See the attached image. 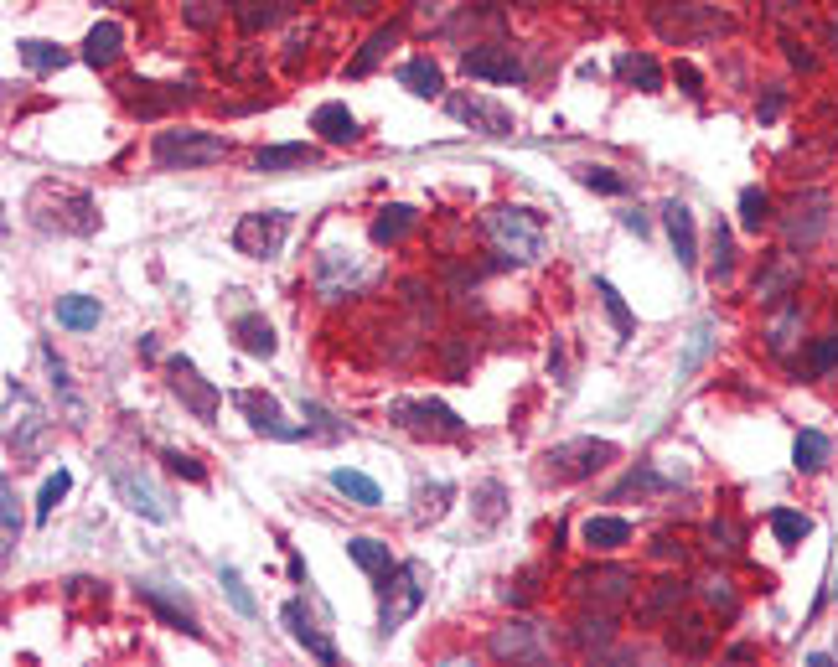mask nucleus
Listing matches in <instances>:
<instances>
[{"instance_id":"a878e982","label":"nucleus","mask_w":838,"mask_h":667,"mask_svg":"<svg viewBox=\"0 0 838 667\" xmlns=\"http://www.w3.org/2000/svg\"><path fill=\"white\" fill-rule=\"evenodd\" d=\"M275 16H280L275 0H233V21H238V32H244V37L264 32V26L275 21Z\"/></svg>"},{"instance_id":"2eb2a0df","label":"nucleus","mask_w":838,"mask_h":667,"mask_svg":"<svg viewBox=\"0 0 838 667\" xmlns=\"http://www.w3.org/2000/svg\"><path fill=\"white\" fill-rule=\"evenodd\" d=\"M311 130H321L326 145H352V140H357V119H352L342 104H321V109L311 114Z\"/></svg>"},{"instance_id":"f8f14e48","label":"nucleus","mask_w":838,"mask_h":667,"mask_svg":"<svg viewBox=\"0 0 838 667\" xmlns=\"http://www.w3.org/2000/svg\"><path fill=\"white\" fill-rule=\"evenodd\" d=\"M445 109H451L456 119H466V125H476L482 135H507V130H513V114L497 109V104H487V99H466V94H456V99H445Z\"/></svg>"},{"instance_id":"20e7f679","label":"nucleus","mask_w":838,"mask_h":667,"mask_svg":"<svg viewBox=\"0 0 838 667\" xmlns=\"http://www.w3.org/2000/svg\"><path fill=\"white\" fill-rule=\"evenodd\" d=\"M285 233H290V212H244L233 228V249L249 254V259H275L285 249Z\"/></svg>"},{"instance_id":"473e14b6","label":"nucleus","mask_w":838,"mask_h":667,"mask_svg":"<svg viewBox=\"0 0 838 667\" xmlns=\"http://www.w3.org/2000/svg\"><path fill=\"white\" fill-rule=\"evenodd\" d=\"M616 68H621L626 78H637V83L647 88V94H657V88H663V73H657V63H652V57H647V52H642V57H637V52H626V57H621V63H616Z\"/></svg>"},{"instance_id":"dca6fc26","label":"nucleus","mask_w":838,"mask_h":667,"mask_svg":"<svg viewBox=\"0 0 838 667\" xmlns=\"http://www.w3.org/2000/svg\"><path fill=\"white\" fill-rule=\"evenodd\" d=\"M119 47H125V32H119L114 21H99L94 32H88V42H83V63H94V68H109L114 57H119Z\"/></svg>"},{"instance_id":"412c9836","label":"nucleus","mask_w":838,"mask_h":667,"mask_svg":"<svg viewBox=\"0 0 838 667\" xmlns=\"http://www.w3.org/2000/svg\"><path fill=\"white\" fill-rule=\"evenodd\" d=\"M332 487H337L342 497H352L357 507H378V502H383L378 481H373V476H363V471H352V466H337V471H332Z\"/></svg>"},{"instance_id":"6ab92c4d","label":"nucleus","mask_w":838,"mask_h":667,"mask_svg":"<svg viewBox=\"0 0 838 667\" xmlns=\"http://www.w3.org/2000/svg\"><path fill=\"white\" fill-rule=\"evenodd\" d=\"M233 337H238V347L254 352V357H275V326H269L264 316H238L233 321Z\"/></svg>"},{"instance_id":"ea45409f","label":"nucleus","mask_w":838,"mask_h":667,"mask_svg":"<svg viewBox=\"0 0 838 667\" xmlns=\"http://www.w3.org/2000/svg\"><path fill=\"white\" fill-rule=\"evenodd\" d=\"M580 181H585V187H595V192H626V181H621V176H611L606 166H585V171H580Z\"/></svg>"},{"instance_id":"bb28decb","label":"nucleus","mask_w":838,"mask_h":667,"mask_svg":"<svg viewBox=\"0 0 838 667\" xmlns=\"http://www.w3.org/2000/svg\"><path fill=\"white\" fill-rule=\"evenodd\" d=\"M414 218H419V212L404 207V202H399V207H383L378 223H373V238H378V244H399V238L414 228Z\"/></svg>"},{"instance_id":"aec40b11","label":"nucleus","mask_w":838,"mask_h":667,"mask_svg":"<svg viewBox=\"0 0 838 667\" xmlns=\"http://www.w3.org/2000/svg\"><path fill=\"white\" fill-rule=\"evenodd\" d=\"M347 554H352V564L363 569V574H373V580H388V574H394L388 543H378V538H352V543H347Z\"/></svg>"},{"instance_id":"cd10ccee","label":"nucleus","mask_w":838,"mask_h":667,"mask_svg":"<svg viewBox=\"0 0 838 667\" xmlns=\"http://www.w3.org/2000/svg\"><path fill=\"white\" fill-rule=\"evenodd\" d=\"M394 42H399V26H378V32L368 37V47H363V52H357V57H352V68H347V73H352V78H363V73H373V63H378V57H383L388 47H394Z\"/></svg>"},{"instance_id":"393cba45","label":"nucleus","mask_w":838,"mask_h":667,"mask_svg":"<svg viewBox=\"0 0 838 667\" xmlns=\"http://www.w3.org/2000/svg\"><path fill=\"white\" fill-rule=\"evenodd\" d=\"M771 533H776L782 549H797V543L813 533V518H807V512H792V507H776L771 512Z\"/></svg>"},{"instance_id":"72a5a7b5","label":"nucleus","mask_w":838,"mask_h":667,"mask_svg":"<svg viewBox=\"0 0 838 667\" xmlns=\"http://www.w3.org/2000/svg\"><path fill=\"white\" fill-rule=\"evenodd\" d=\"M595 290H601V300H606V311H611L616 331H621V337H632V331H637V321H632V311H626V300H621V290H616L611 280H595Z\"/></svg>"},{"instance_id":"39448f33","label":"nucleus","mask_w":838,"mask_h":667,"mask_svg":"<svg viewBox=\"0 0 838 667\" xmlns=\"http://www.w3.org/2000/svg\"><path fill=\"white\" fill-rule=\"evenodd\" d=\"M109 471H114V487H119V497H125V507H130V512H140V518H151V523H166V518H171L166 492H161L145 471L135 476L130 466H119V461H114Z\"/></svg>"},{"instance_id":"a18cd8bd","label":"nucleus","mask_w":838,"mask_h":667,"mask_svg":"<svg viewBox=\"0 0 838 667\" xmlns=\"http://www.w3.org/2000/svg\"><path fill=\"white\" fill-rule=\"evenodd\" d=\"M833 47H838V16H833Z\"/></svg>"},{"instance_id":"ddd939ff","label":"nucleus","mask_w":838,"mask_h":667,"mask_svg":"<svg viewBox=\"0 0 838 667\" xmlns=\"http://www.w3.org/2000/svg\"><path fill=\"white\" fill-rule=\"evenodd\" d=\"M663 223H668V238H673V254L678 264H694L699 259V238H694V212H688L678 197L663 207Z\"/></svg>"},{"instance_id":"e433bc0d","label":"nucleus","mask_w":838,"mask_h":667,"mask_svg":"<svg viewBox=\"0 0 838 667\" xmlns=\"http://www.w3.org/2000/svg\"><path fill=\"white\" fill-rule=\"evenodd\" d=\"M709 337H714V326H709V321H699V326H694V337H688V352H683V362H678V373H683V378H688V373H694L699 362H704V352H709Z\"/></svg>"},{"instance_id":"7ed1b4c3","label":"nucleus","mask_w":838,"mask_h":667,"mask_svg":"<svg viewBox=\"0 0 838 667\" xmlns=\"http://www.w3.org/2000/svg\"><path fill=\"white\" fill-rule=\"evenodd\" d=\"M487 233L497 238V249L513 259H538L544 254V218L528 207H492L487 212Z\"/></svg>"},{"instance_id":"37998d69","label":"nucleus","mask_w":838,"mask_h":667,"mask_svg":"<svg viewBox=\"0 0 838 667\" xmlns=\"http://www.w3.org/2000/svg\"><path fill=\"white\" fill-rule=\"evenodd\" d=\"M776 114H782V94H771V99L761 104V119H776Z\"/></svg>"},{"instance_id":"c9c22d12","label":"nucleus","mask_w":838,"mask_h":667,"mask_svg":"<svg viewBox=\"0 0 838 667\" xmlns=\"http://www.w3.org/2000/svg\"><path fill=\"white\" fill-rule=\"evenodd\" d=\"M16 47H21V57H26V63H32V68H42V73H47V68H63V63H68V52H63V47H52V42H16Z\"/></svg>"},{"instance_id":"7c9ffc66","label":"nucleus","mask_w":838,"mask_h":667,"mask_svg":"<svg viewBox=\"0 0 838 667\" xmlns=\"http://www.w3.org/2000/svg\"><path fill=\"white\" fill-rule=\"evenodd\" d=\"M68 492H73V476H68L63 466H57V471H52V476L42 481V492H37V518L47 523V518H52V507H57V502H63Z\"/></svg>"},{"instance_id":"a19ab883","label":"nucleus","mask_w":838,"mask_h":667,"mask_svg":"<svg viewBox=\"0 0 838 667\" xmlns=\"http://www.w3.org/2000/svg\"><path fill=\"white\" fill-rule=\"evenodd\" d=\"M166 461H171V471H182V476H192V481H202V466H197L192 456H182V450H166Z\"/></svg>"},{"instance_id":"b1692460","label":"nucleus","mask_w":838,"mask_h":667,"mask_svg":"<svg viewBox=\"0 0 838 667\" xmlns=\"http://www.w3.org/2000/svg\"><path fill=\"white\" fill-rule=\"evenodd\" d=\"M404 409H414L419 419H404V430H440V435H461V419L445 409V404H404Z\"/></svg>"},{"instance_id":"1a4fd4ad","label":"nucleus","mask_w":838,"mask_h":667,"mask_svg":"<svg viewBox=\"0 0 838 667\" xmlns=\"http://www.w3.org/2000/svg\"><path fill=\"white\" fill-rule=\"evenodd\" d=\"M280 621L290 626V636L301 642L316 662H326V667H337V647L321 636V626L311 621V611H306V600H285V611H280Z\"/></svg>"},{"instance_id":"f03ea898","label":"nucleus","mask_w":838,"mask_h":667,"mask_svg":"<svg viewBox=\"0 0 838 667\" xmlns=\"http://www.w3.org/2000/svg\"><path fill=\"white\" fill-rule=\"evenodd\" d=\"M430 590V569L419 564V559H404L394 569V580H383V611H378V636H394L414 611H419V600H425Z\"/></svg>"},{"instance_id":"c03bdc74","label":"nucleus","mask_w":838,"mask_h":667,"mask_svg":"<svg viewBox=\"0 0 838 667\" xmlns=\"http://www.w3.org/2000/svg\"><path fill=\"white\" fill-rule=\"evenodd\" d=\"M347 6H352V11H368V6H378V0H347Z\"/></svg>"},{"instance_id":"5701e85b","label":"nucleus","mask_w":838,"mask_h":667,"mask_svg":"<svg viewBox=\"0 0 838 667\" xmlns=\"http://www.w3.org/2000/svg\"><path fill=\"white\" fill-rule=\"evenodd\" d=\"M57 326H68V331H94V326H99V300H94V295H63V300H57Z\"/></svg>"},{"instance_id":"4468645a","label":"nucleus","mask_w":838,"mask_h":667,"mask_svg":"<svg viewBox=\"0 0 838 667\" xmlns=\"http://www.w3.org/2000/svg\"><path fill=\"white\" fill-rule=\"evenodd\" d=\"M321 156L316 145H306V140H290V145H269V150H259L254 156V171H264V176H275V171H290V166H311Z\"/></svg>"},{"instance_id":"4be33fe9","label":"nucleus","mask_w":838,"mask_h":667,"mask_svg":"<svg viewBox=\"0 0 838 667\" xmlns=\"http://www.w3.org/2000/svg\"><path fill=\"white\" fill-rule=\"evenodd\" d=\"M140 600L151 605V611L166 621V626H176V631H187V636H197V616L187 611V605H176L171 595H161L156 585H140Z\"/></svg>"},{"instance_id":"4c0bfd02","label":"nucleus","mask_w":838,"mask_h":667,"mask_svg":"<svg viewBox=\"0 0 838 667\" xmlns=\"http://www.w3.org/2000/svg\"><path fill=\"white\" fill-rule=\"evenodd\" d=\"M807 368H813V373H818V378H823V373H833V368H838V331H833V337H823V342H818V347H813V357H807Z\"/></svg>"},{"instance_id":"a211bd4d","label":"nucleus","mask_w":838,"mask_h":667,"mask_svg":"<svg viewBox=\"0 0 838 667\" xmlns=\"http://www.w3.org/2000/svg\"><path fill=\"white\" fill-rule=\"evenodd\" d=\"M580 538L590 543V549H621V543H632V523L626 518H585V528H580Z\"/></svg>"},{"instance_id":"f257e3e1","label":"nucleus","mask_w":838,"mask_h":667,"mask_svg":"<svg viewBox=\"0 0 838 667\" xmlns=\"http://www.w3.org/2000/svg\"><path fill=\"white\" fill-rule=\"evenodd\" d=\"M151 156L161 171H197V166H213L228 156V140L223 135H207V130H161Z\"/></svg>"},{"instance_id":"f3484780","label":"nucleus","mask_w":838,"mask_h":667,"mask_svg":"<svg viewBox=\"0 0 838 667\" xmlns=\"http://www.w3.org/2000/svg\"><path fill=\"white\" fill-rule=\"evenodd\" d=\"M399 83L409 88V94H419V99H440V88H445V78H440V68L430 63V57H409V63L399 68Z\"/></svg>"},{"instance_id":"c756f323","label":"nucleus","mask_w":838,"mask_h":667,"mask_svg":"<svg viewBox=\"0 0 838 667\" xmlns=\"http://www.w3.org/2000/svg\"><path fill=\"white\" fill-rule=\"evenodd\" d=\"M0 538H6V554H16V543H21V512H16V487H11V481L0 487Z\"/></svg>"},{"instance_id":"9b49d317","label":"nucleus","mask_w":838,"mask_h":667,"mask_svg":"<svg viewBox=\"0 0 838 667\" xmlns=\"http://www.w3.org/2000/svg\"><path fill=\"white\" fill-rule=\"evenodd\" d=\"M611 456H616V445H606V440H575V445L549 450V466H554L559 476H585V471H595V466H606Z\"/></svg>"},{"instance_id":"6e6552de","label":"nucleus","mask_w":838,"mask_h":667,"mask_svg":"<svg viewBox=\"0 0 838 667\" xmlns=\"http://www.w3.org/2000/svg\"><path fill=\"white\" fill-rule=\"evenodd\" d=\"M37 192H47L57 207H63L42 228H63V233H94L99 228V212H94V202H88L83 192H73V187H37Z\"/></svg>"},{"instance_id":"58836bf2","label":"nucleus","mask_w":838,"mask_h":667,"mask_svg":"<svg viewBox=\"0 0 838 667\" xmlns=\"http://www.w3.org/2000/svg\"><path fill=\"white\" fill-rule=\"evenodd\" d=\"M792 285H797V269H792V264H782V269H771V275H766L756 290H761V300H776V295L792 290Z\"/></svg>"},{"instance_id":"c85d7f7f","label":"nucleus","mask_w":838,"mask_h":667,"mask_svg":"<svg viewBox=\"0 0 838 667\" xmlns=\"http://www.w3.org/2000/svg\"><path fill=\"white\" fill-rule=\"evenodd\" d=\"M792 461H797V471H818L828 461V435L823 430H802L797 445H792Z\"/></svg>"},{"instance_id":"0eeeda50","label":"nucleus","mask_w":838,"mask_h":667,"mask_svg":"<svg viewBox=\"0 0 838 667\" xmlns=\"http://www.w3.org/2000/svg\"><path fill=\"white\" fill-rule=\"evenodd\" d=\"M166 368H171V388H176V399H182L197 419H213V414H218V393H213V383H207L187 357H171Z\"/></svg>"},{"instance_id":"79ce46f5","label":"nucleus","mask_w":838,"mask_h":667,"mask_svg":"<svg viewBox=\"0 0 838 667\" xmlns=\"http://www.w3.org/2000/svg\"><path fill=\"white\" fill-rule=\"evenodd\" d=\"M673 73H678V83H683V94H704V88H699V73L688 68V63H678Z\"/></svg>"},{"instance_id":"9d476101","label":"nucleus","mask_w":838,"mask_h":667,"mask_svg":"<svg viewBox=\"0 0 838 667\" xmlns=\"http://www.w3.org/2000/svg\"><path fill=\"white\" fill-rule=\"evenodd\" d=\"M461 68L471 78H492V83H518L523 78V63L513 57V47H471L461 57Z\"/></svg>"},{"instance_id":"423d86ee","label":"nucleus","mask_w":838,"mask_h":667,"mask_svg":"<svg viewBox=\"0 0 838 667\" xmlns=\"http://www.w3.org/2000/svg\"><path fill=\"white\" fill-rule=\"evenodd\" d=\"M233 404L244 409V414H249V424H254L259 435H269V440H301V435H306L301 424H285L280 404L269 399V393H259V388H238V393H233Z\"/></svg>"},{"instance_id":"f704fd0d","label":"nucleus","mask_w":838,"mask_h":667,"mask_svg":"<svg viewBox=\"0 0 838 667\" xmlns=\"http://www.w3.org/2000/svg\"><path fill=\"white\" fill-rule=\"evenodd\" d=\"M223 590H228V600H233V611H238V616H249V621L259 616V605H254V595H249V585H244V574H238L233 564L223 569Z\"/></svg>"},{"instance_id":"2f4dec72","label":"nucleus","mask_w":838,"mask_h":667,"mask_svg":"<svg viewBox=\"0 0 838 667\" xmlns=\"http://www.w3.org/2000/svg\"><path fill=\"white\" fill-rule=\"evenodd\" d=\"M766 223H771V202H766V192L745 187V197H740V228H745V233H761Z\"/></svg>"}]
</instances>
